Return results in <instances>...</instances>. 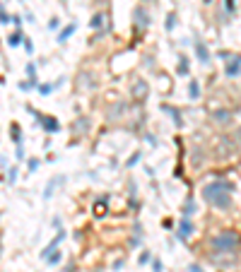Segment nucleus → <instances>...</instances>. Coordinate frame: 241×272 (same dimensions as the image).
<instances>
[{
    "mask_svg": "<svg viewBox=\"0 0 241 272\" xmlns=\"http://www.w3.org/2000/svg\"><path fill=\"white\" fill-rule=\"evenodd\" d=\"M203 198L205 202H210L217 209L232 207V183L224 181V178H217L215 183H207L203 188Z\"/></svg>",
    "mask_w": 241,
    "mask_h": 272,
    "instance_id": "obj_1",
    "label": "nucleus"
},
{
    "mask_svg": "<svg viewBox=\"0 0 241 272\" xmlns=\"http://www.w3.org/2000/svg\"><path fill=\"white\" fill-rule=\"evenodd\" d=\"M210 248H213V253H239L241 238L236 231H220L210 238Z\"/></svg>",
    "mask_w": 241,
    "mask_h": 272,
    "instance_id": "obj_2",
    "label": "nucleus"
},
{
    "mask_svg": "<svg viewBox=\"0 0 241 272\" xmlns=\"http://www.w3.org/2000/svg\"><path fill=\"white\" fill-rule=\"evenodd\" d=\"M210 263L217 267H236L239 265V253H213Z\"/></svg>",
    "mask_w": 241,
    "mask_h": 272,
    "instance_id": "obj_3",
    "label": "nucleus"
},
{
    "mask_svg": "<svg viewBox=\"0 0 241 272\" xmlns=\"http://www.w3.org/2000/svg\"><path fill=\"white\" fill-rule=\"evenodd\" d=\"M236 152V142H234L229 135H222L220 142H217V157L220 159H229V157Z\"/></svg>",
    "mask_w": 241,
    "mask_h": 272,
    "instance_id": "obj_4",
    "label": "nucleus"
},
{
    "mask_svg": "<svg viewBox=\"0 0 241 272\" xmlns=\"http://www.w3.org/2000/svg\"><path fill=\"white\" fill-rule=\"evenodd\" d=\"M133 19H135V32H138V34H142V32L149 27V15H147V10H145V5H138V8H135Z\"/></svg>",
    "mask_w": 241,
    "mask_h": 272,
    "instance_id": "obj_5",
    "label": "nucleus"
},
{
    "mask_svg": "<svg viewBox=\"0 0 241 272\" xmlns=\"http://www.w3.org/2000/svg\"><path fill=\"white\" fill-rule=\"evenodd\" d=\"M89 27L97 29V39L104 37V34L109 32V15H106V12H97L92 17V22H89Z\"/></svg>",
    "mask_w": 241,
    "mask_h": 272,
    "instance_id": "obj_6",
    "label": "nucleus"
},
{
    "mask_svg": "<svg viewBox=\"0 0 241 272\" xmlns=\"http://www.w3.org/2000/svg\"><path fill=\"white\" fill-rule=\"evenodd\" d=\"M191 234H193V224H191V219L181 217V222H178V238H181V241H188Z\"/></svg>",
    "mask_w": 241,
    "mask_h": 272,
    "instance_id": "obj_7",
    "label": "nucleus"
},
{
    "mask_svg": "<svg viewBox=\"0 0 241 272\" xmlns=\"http://www.w3.org/2000/svg\"><path fill=\"white\" fill-rule=\"evenodd\" d=\"M37 123L44 128V130H48V133H56L58 128H61L58 126V120H53L51 116H41V113H37Z\"/></svg>",
    "mask_w": 241,
    "mask_h": 272,
    "instance_id": "obj_8",
    "label": "nucleus"
},
{
    "mask_svg": "<svg viewBox=\"0 0 241 272\" xmlns=\"http://www.w3.org/2000/svg\"><path fill=\"white\" fill-rule=\"evenodd\" d=\"M147 82L145 80H135V84H133V97L138 101H145L147 99Z\"/></svg>",
    "mask_w": 241,
    "mask_h": 272,
    "instance_id": "obj_9",
    "label": "nucleus"
},
{
    "mask_svg": "<svg viewBox=\"0 0 241 272\" xmlns=\"http://www.w3.org/2000/svg\"><path fill=\"white\" fill-rule=\"evenodd\" d=\"M239 73H241V55H234L232 61L227 63V68H224V75L227 77H236Z\"/></svg>",
    "mask_w": 241,
    "mask_h": 272,
    "instance_id": "obj_10",
    "label": "nucleus"
},
{
    "mask_svg": "<svg viewBox=\"0 0 241 272\" xmlns=\"http://www.w3.org/2000/svg\"><path fill=\"white\" fill-rule=\"evenodd\" d=\"M63 238H65V234H63V231H58L56 238H53V241H51V244H48L46 248L41 251V258H44V260H48V258H51V253H53V251H56L58 246H61V241H63Z\"/></svg>",
    "mask_w": 241,
    "mask_h": 272,
    "instance_id": "obj_11",
    "label": "nucleus"
},
{
    "mask_svg": "<svg viewBox=\"0 0 241 272\" xmlns=\"http://www.w3.org/2000/svg\"><path fill=\"white\" fill-rule=\"evenodd\" d=\"M193 48H195V55H198V61H200V63H210V51L205 48L203 41H195Z\"/></svg>",
    "mask_w": 241,
    "mask_h": 272,
    "instance_id": "obj_12",
    "label": "nucleus"
},
{
    "mask_svg": "<svg viewBox=\"0 0 241 272\" xmlns=\"http://www.w3.org/2000/svg\"><path fill=\"white\" fill-rule=\"evenodd\" d=\"M213 118L220 123V126H227V123L232 120V111L229 109H217V111H213Z\"/></svg>",
    "mask_w": 241,
    "mask_h": 272,
    "instance_id": "obj_13",
    "label": "nucleus"
},
{
    "mask_svg": "<svg viewBox=\"0 0 241 272\" xmlns=\"http://www.w3.org/2000/svg\"><path fill=\"white\" fill-rule=\"evenodd\" d=\"M106 205H109V198H102L99 202H94V217H106Z\"/></svg>",
    "mask_w": 241,
    "mask_h": 272,
    "instance_id": "obj_14",
    "label": "nucleus"
},
{
    "mask_svg": "<svg viewBox=\"0 0 241 272\" xmlns=\"http://www.w3.org/2000/svg\"><path fill=\"white\" fill-rule=\"evenodd\" d=\"M75 29H77V24H68V27L63 29V32H61V34H58V44H65V41H68V39L73 37V32Z\"/></svg>",
    "mask_w": 241,
    "mask_h": 272,
    "instance_id": "obj_15",
    "label": "nucleus"
},
{
    "mask_svg": "<svg viewBox=\"0 0 241 272\" xmlns=\"http://www.w3.org/2000/svg\"><path fill=\"white\" fill-rule=\"evenodd\" d=\"M162 109H164V111H167V113H169V116L174 118V123H176L178 128L184 126V120H181V111H178V109H171V106H162Z\"/></svg>",
    "mask_w": 241,
    "mask_h": 272,
    "instance_id": "obj_16",
    "label": "nucleus"
},
{
    "mask_svg": "<svg viewBox=\"0 0 241 272\" xmlns=\"http://www.w3.org/2000/svg\"><path fill=\"white\" fill-rule=\"evenodd\" d=\"M123 113H126V104L120 101L118 106H113V109L109 111V120H116V118H120V116H123Z\"/></svg>",
    "mask_w": 241,
    "mask_h": 272,
    "instance_id": "obj_17",
    "label": "nucleus"
},
{
    "mask_svg": "<svg viewBox=\"0 0 241 272\" xmlns=\"http://www.w3.org/2000/svg\"><path fill=\"white\" fill-rule=\"evenodd\" d=\"M188 97H191V99H198V97H200V84H198V80H191V84H188Z\"/></svg>",
    "mask_w": 241,
    "mask_h": 272,
    "instance_id": "obj_18",
    "label": "nucleus"
},
{
    "mask_svg": "<svg viewBox=\"0 0 241 272\" xmlns=\"http://www.w3.org/2000/svg\"><path fill=\"white\" fill-rule=\"evenodd\" d=\"M87 128H89V120H87V118H82L80 123H75V126H73V130L77 133V135H82V133H87Z\"/></svg>",
    "mask_w": 241,
    "mask_h": 272,
    "instance_id": "obj_19",
    "label": "nucleus"
},
{
    "mask_svg": "<svg viewBox=\"0 0 241 272\" xmlns=\"http://www.w3.org/2000/svg\"><path fill=\"white\" fill-rule=\"evenodd\" d=\"M193 212H195V202L188 198V200H186V205H184V217L191 219V215H193Z\"/></svg>",
    "mask_w": 241,
    "mask_h": 272,
    "instance_id": "obj_20",
    "label": "nucleus"
},
{
    "mask_svg": "<svg viewBox=\"0 0 241 272\" xmlns=\"http://www.w3.org/2000/svg\"><path fill=\"white\" fill-rule=\"evenodd\" d=\"M61 84H63V80H58L56 84H41V87H39V92H41V94H51V92L56 89V87H61Z\"/></svg>",
    "mask_w": 241,
    "mask_h": 272,
    "instance_id": "obj_21",
    "label": "nucleus"
},
{
    "mask_svg": "<svg viewBox=\"0 0 241 272\" xmlns=\"http://www.w3.org/2000/svg\"><path fill=\"white\" fill-rule=\"evenodd\" d=\"M61 181H63V178H53V181L48 183V186H46V191H44V198H46V200L51 198V193H53V188H56V186H58Z\"/></svg>",
    "mask_w": 241,
    "mask_h": 272,
    "instance_id": "obj_22",
    "label": "nucleus"
},
{
    "mask_svg": "<svg viewBox=\"0 0 241 272\" xmlns=\"http://www.w3.org/2000/svg\"><path fill=\"white\" fill-rule=\"evenodd\" d=\"M22 41H24V37H22V32H17V34H12V37L8 39V44L12 46V48H15V46H19Z\"/></svg>",
    "mask_w": 241,
    "mask_h": 272,
    "instance_id": "obj_23",
    "label": "nucleus"
},
{
    "mask_svg": "<svg viewBox=\"0 0 241 272\" xmlns=\"http://www.w3.org/2000/svg\"><path fill=\"white\" fill-rule=\"evenodd\" d=\"M10 130H12V140H15L17 145H22V130H19L17 126H12V128H10Z\"/></svg>",
    "mask_w": 241,
    "mask_h": 272,
    "instance_id": "obj_24",
    "label": "nucleus"
},
{
    "mask_svg": "<svg viewBox=\"0 0 241 272\" xmlns=\"http://www.w3.org/2000/svg\"><path fill=\"white\" fill-rule=\"evenodd\" d=\"M174 24H176V15H174V12H169V15H167V24H164V27H167V32H171V29H174Z\"/></svg>",
    "mask_w": 241,
    "mask_h": 272,
    "instance_id": "obj_25",
    "label": "nucleus"
},
{
    "mask_svg": "<svg viewBox=\"0 0 241 272\" xmlns=\"http://www.w3.org/2000/svg\"><path fill=\"white\" fill-rule=\"evenodd\" d=\"M224 10H227L229 15H234V12H236V0H224Z\"/></svg>",
    "mask_w": 241,
    "mask_h": 272,
    "instance_id": "obj_26",
    "label": "nucleus"
},
{
    "mask_svg": "<svg viewBox=\"0 0 241 272\" xmlns=\"http://www.w3.org/2000/svg\"><path fill=\"white\" fill-rule=\"evenodd\" d=\"M188 73V58H181V63H178V75H186Z\"/></svg>",
    "mask_w": 241,
    "mask_h": 272,
    "instance_id": "obj_27",
    "label": "nucleus"
},
{
    "mask_svg": "<svg viewBox=\"0 0 241 272\" xmlns=\"http://www.w3.org/2000/svg\"><path fill=\"white\" fill-rule=\"evenodd\" d=\"M0 22H3V24H5V22H12V19L8 17V12H5V8H3V5H0Z\"/></svg>",
    "mask_w": 241,
    "mask_h": 272,
    "instance_id": "obj_28",
    "label": "nucleus"
},
{
    "mask_svg": "<svg viewBox=\"0 0 241 272\" xmlns=\"http://www.w3.org/2000/svg\"><path fill=\"white\" fill-rule=\"evenodd\" d=\"M152 270H155V272H162V260H159V258H155V263H152Z\"/></svg>",
    "mask_w": 241,
    "mask_h": 272,
    "instance_id": "obj_29",
    "label": "nucleus"
},
{
    "mask_svg": "<svg viewBox=\"0 0 241 272\" xmlns=\"http://www.w3.org/2000/svg\"><path fill=\"white\" fill-rule=\"evenodd\" d=\"M58 260H61V253H58V255H51V258H48V265H56Z\"/></svg>",
    "mask_w": 241,
    "mask_h": 272,
    "instance_id": "obj_30",
    "label": "nucleus"
},
{
    "mask_svg": "<svg viewBox=\"0 0 241 272\" xmlns=\"http://www.w3.org/2000/svg\"><path fill=\"white\" fill-rule=\"evenodd\" d=\"M48 27H51V29H56V27H61V22H58L56 17H53V19H51V22H48Z\"/></svg>",
    "mask_w": 241,
    "mask_h": 272,
    "instance_id": "obj_31",
    "label": "nucleus"
},
{
    "mask_svg": "<svg viewBox=\"0 0 241 272\" xmlns=\"http://www.w3.org/2000/svg\"><path fill=\"white\" fill-rule=\"evenodd\" d=\"M37 166H39L37 159H34V162H29V171H37Z\"/></svg>",
    "mask_w": 241,
    "mask_h": 272,
    "instance_id": "obj_32",
    "label": "nucleus"
},
{
    "mask_svg": "<svg viewBox=\"0 0 241 272\" xmlns=\"http://www.w3.org/2000/svg\"><path fill=\"white\" fill-rule=\"evenodd\" d=\"M188 272H203V267H198V265H191V267H188Z\"/></svg>",
    "mask_w": 241,
    "mask_h": 272,
    "instance_id": "obj_33",
    "label": "nucleus"
},
{
    "mask_svg": "<svg viewBox=\"0 0 241 272\" xmlns=\"http://www.w3.org/2000/svg\"><path fill=\"white\" fill-rule=\"evenodd\" d=\"M138 162H140V155H135V157H133V159L128 162V166H133V164H138Z\"/></svg>",
    "mask_w": 241,
    "mask_h": 272,
    "instance_id": "obj_34",
    "label": "nucleus"
},
{
    "mask_svg": "<svg viewBox=\"0 0 241 272\" xmlns=\"http://www.w3.org/2000/svg\"><path fill=\"white\" fill-rule=\"evenodd\" d=\"M234 137H236V142H239V145H241V128H239V130H236V135H234Z\"/></svg>",
    "mask_w": 241,
    "mask_h": 272,
    "instance_id": "obj_35",
    "label": "nucleus"
},
{
    "mask_svg": "<svg viewBox=\"0 0 241 272\" xmlns=\"http://www.w3.org/2000/svg\"><path fill=\"white\" fill-rule=\"evenodd\" d=\"M203 3H205V5H213V0H203Z\"/></svg>",
    "mask_w": 241,
    "mask_h": 272,
    "instance_id": "obj_36",
    "label": "nucleus"
},
{
    "mask_svg": "<svg viewBox=\"0 0 241 272\" xmlns=\"http://www.w3.org/2000/svg\"><path fill=\"white\" fill-rule=\"evenodd\" d=\"M0 253H3V244H0Z\"/></svg>",
    "mask_w": 241,
    "mask_h": 272,
    "instance_id": "obj_37",
    "label": "nucleus"
}]
</instances>
